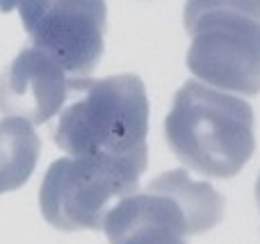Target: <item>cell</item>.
I'll use <instances>...</instances> for the list:
<instances>
[{
	"label": "cell",
	"mask_w": 260,
	"mask_h": 244,
	"mask_svg": "<svg viewBox=\"0 0 260 244\" xmlns=\"http://www.w3.org/2000/svg\"><path fill=\"white\" fill-rule=\"evenodd\" d=\"M165 140L174 155L208 178H233L256 151L253 110L247 100L187 80L165 119Z\"/></svg>",
	"instance_id": "6da1fadb"
},
{
	"label": "cell",
	"mask_w": 260,
	"mask_h": 244,
	"mask_svg": "<svg viewBox=\"0 0 260 244\" xmlns=\"http://www.w3.org/2000/svg\"><path fill=\"white\" fill-rule=\"evenodd\" d=\"M82 94L62 112L55 144L69 155L148 158V98L142 78L133 73L101 80L73 78Z\"/></svg>",
	"instance_id": "7a4b0ae2"
},
{
	"label": "cell",
	"mask_w": 260,
	"mask_h": 244,
	"mask_svg": "<svg viewBox=\"0 0 260 244\" xmlns=\"http://www.w3.org/2000/svg\"><path fill=\"white\" fill-rule=\"evenodd\" d=\"M187 68L199 82L233 94H260V0H187Z\"/></svg>",
	"instance_id": "3957f363"
},
{
	"label": "cell",
	"mask_w": 260,
	"mask_h": 244,
	"mask_svg": "<svg viewBox=\"0 0 260 244\" xmlns=\"http://www.w3.org/2000/svg\"><path fill=\"white\" fill-rule=\"evenodd\" d=\"M224 217V196L210 183L192 181L185 169L157 176L144 192L119 199L105 215L110 244H187Z\"/></svg>",
	"instance_id": "277c9868"
},
{
	"label": "cell",
	"mask_w": 260,
	"mask_h": 244,
	"mask_svg": "<svg viewBox=\"0 0 260 244\" xmlns=\"http://www.w3.org/2000/svg\"><path fill=\"white\" fill-rule=\"evenodd\" d=\"M148 158L67 155L48 167L39 190V208L64 233L101 231L108 210L137 192Z\"/></svg>",
	"instance_id": "5b68a950"
},
{
	"label": "cell",
	"mask_w": 260,
	"mask_h": 244,
	"mask_svg": "<svg viewBox=\"0 0 260 244\" xmlns=\"http://www.w3.org/2000/svg\"><path fill=\"white\" fill-rule=\"evenodd\" d=\"M21 21L32 46L71 78H87L105 50V0H23Z\"/></svg>",
	"instance_id": "8992f818"
},
{
	"label": "cell",
	"mask_w": 260,
	"mask_h": 244,
	"mask_svg": "<svg viewBox=\"0 0 260 244\" xmlns=\"http://www.w3.org/2000/svg\"><path fill=\"white\" fill-rule=\"evenodd\" d=\"M73 94V78L50 55L27 46L0 73V112L39 126Z\"/></svg>",
	"instance_id": "52a82bcc"
},
{
	"label": "cell",
	"mask_w": 260,
	"mask_h": 244,
	"mask_svg": "<svg viewBox=\"0 0 260 244\" xmlns=\"http://www.w3.org/2000/svg\"><path fill=\"white\" fill-rule=\"evenodd\" d=\"M41 155V140L32 123L16 117L0 121V194L27 183Z\"/></svg>",
	"instance_id": "ba28073f"
},
{
	"label": "cell",
	"mask_w": 260,
	"mask_h": 244,
	"mask_svg": "<svg viewBox=\"0 0 260 244\" xmlns=\"http://www.w3.org/2000/svg\"><path fill=\"white\" fill-rule=\"evenodd\" d=\"M21 3L23 0H0V12L7 14V12H12V9H16Z\"/></svg>",
	"instance_id": "9c48e42d"
},
{
	"label": "cell",
	"mask_w": 260,
	"mask_h": 244,
	"mask_svg": "<svg viewBox=\"0 0 260 244\" xmlns=\"http://www.w3.org/2000/svg\"><path fill=\"white\" fill-rule=\"evenodd\" d=\"M256 203H258V210H260V176L256 181Z\"/></svg>",
	"instance_id": "30bf717a"
}]
</instances>
